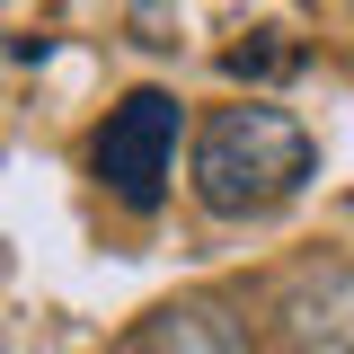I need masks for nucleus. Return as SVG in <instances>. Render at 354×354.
<instances>
[{
  "label": "nucleus",
  "instance_id": "nucleus-2",
  "mask_svg": "<svg viewBox=\"0 0 354 354\" xmlns=\"http://www.w3.org/2000/svg\"><path fill=\"white\" fill-rule=\"evenodd\" d=\"M177 133H186V115H177L169 88H133L124 106H106V124L88 142V177L124 213H160V195L177 177Z\"/></svg>",
  "mask_w": 354,
  "mask_h": 354
},
{
  "label": "nucleus",
  "instance_id": "nucleus-1",
  "mask_svg": "<svg viewBox=\"0 0 354 354\" xmlns=\"http://www.w3.org/2000/svg\"><path fill=\"white\" fill-rule=\"evenodd\" d=\"M310 169H319V142H310L301 115L274 106V97H239V106H213L195 124L186 186L213 221H266L310 186Z\"/></svg>",
  "mask_w": 354,
  "mask_h": 354
},
{
  "label": "nucleus",
  "instance_id": "nucleus-5",
  "mask_svg": "<svg viewBox=\"0 0 354 354\" xmlns=\"http://www.w3.org/2000/svg\"><path fill=\"white\" fill-rule=\"evenodd\" d=\"M292 62H301V44H274V27H257V44H230V71L239 80H274Z\"/></svg>",
  "mask_w": 354,
  "mask_h": 354
},
{
  "label": "nucleus",
  "instance_id": "nucleus-4",
  "mask_svg": "<svg viewBox=\"0 0 354 354\" xmlns=\"http://www.w3.org/2000/svg\"><path fill=\"white\" fill-rule=\"evenodd\" d=\"M115 354H248V328L221 301H169V310H151Z\"/></svg>",
  "mask_w": 354,
  "mask_h": 354
},
{
  "label": "nucleus",
  "instance_id": "nucleus-3",
  "mask_svg": "<svg viewBox=\"0 0 354 354\" xmlns=\"http://www.w3.org/2000/svg\"><path fill=\"white\" fill-rule=\"evenodd\" d=\"M274 337L292 354H354V257H310L274 283Z\"/></svg>",
  "mask_w": 354,
  "mask_h": 354
}]
</instances>
